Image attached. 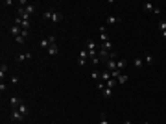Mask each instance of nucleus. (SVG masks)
<instances>
[{
	"label": "nucleus",
	"instance_id": "nucleus-23",
	"mask_svg": "<svg viewBox=\"0 0 166 124\" xmlns=\"http://www.w3.org/2000/svg\"><path fill=\"white\" fill-rule=\"evenodd\" d=\"M120 74H122V72H120L118 69H114V71L111 72V78H114V80H118V76H120Z\"/></svg>",
	"mask_w": 166,
	"mask_h": 124
},
{
	"label": "nucleus",
	"instance_id": "nucleus-8",
	"mask_svg": "<svg viewBox=\"0 0 166 124\" xmlns=\"http://www.w3.org/2000/svg\"><path fill=\"white\" fill-rule=\"evenodd\" d=\"M100 41L102 43L109 41V35H107V32H105V26H100Z\"/></svg>",
	"mask_w": 166,
	"mask_h": 124
},
{
	"label": "nucleus",
	"instance_id": "nucleus-15",
	"mask_svg": "<svg viewBox=\"0 0 166 124\" xmlns=\"http://www.w3.org/2000/svg\"><path fill=\"white\" fill-rule=\"evenodd\" d=\"M102 95H103V98H111V96H113V89L105 85V89L102 91Z\"/></svg>",
	"mask_w": 166,
	"mask_h": 124
},
{
	"label": "nucleus",
	"instance_id": "nucleus-12",
	"mask_svg": "<svg viewBox=\"0 0 166 124\" xmlns=\"http://www.w3.org/2000/svg\"><path fill=\"white\" fill-rule=\"evenodd\" d=\"M48 56H57V52H59V48H57V44H50L48 46Z\"/></svg>",
	"mask_w": 166,
	"mask_h": 124
},
{
	"label": "nucleus",
	"instance_id": "nucleus-28",
	"mask_svg": "<svg viewBox=\"0 0 166 124\" xmlns=\"http://www.w3.org/2000/svg\"><path fill=\"white\" fill-rule=\"evenodd\" d=\"M90 61H92V65H100V63H102V61H100V57H98V56H96V57H92Z\"/></svg>",
	"mask_w": 166,
	"mask_h": 124
},
{
	"label": "nucleus",
	"instance_id": "nucleus-26",
	"mask_svg": "<svg viewBox=\"0 0 166 124\" xmlns=\"http://www.w3.org/2000/svg\"><path fill=\"white\" fill-rule=\"evenodd\" d=\"M98 124H109L107 118H105V113H102V115H100V122H98Z\"/></svg>",
	"mask_w": 166,
	"mask_h": 124
},
{
	"label": "nucleus",
	"instance_id": "nucleus-5",
	"mask_svg": "<svg viewBox=\"0 0 166 124\" xmlns=\"http://www.w3.org/2000/svg\"><path fill=\"white\" fill-rule=\"evenodd\" d=\"M21 98H19V96H11V100H9V109H17V107L19 106H21Z\"/></svg>",
	"mask_w": 166,
	"mask_h": 124
},
{
	"label": "nucleus",
	"instance_id": "nucleus-13",
	"mask_svg": "<svg viewBox=\"0 0 166 124\" xmlns=\"http://www.w3.org/2000/svg\"><path fill=\"white\" fill-rule=\"evenodd\" d=\"M100 80H102V82H107V80H111V72L107 71V69L100 72Z\"/></svg>",
	"mask_w": 166,
	"mask_h": 124
},
{
	"label": "nucleus",
	"instance_id": "nucleus-27",
	"mask_svg": "<svg viewBox=\"0 0 166 124\" xmlns=\"http://www.w3.org/2000/svg\"><path fill=\"white\" fill-rule=\"evenodd\" d=\"M6 89H8V83H6V82L2 80V82H0V91L4 93V91H6Z\"/></svg>",
	"mask_w": 166,
	"mask_h": 124
},
{
	"label": "nucleus",
	"instance_id": "nucleus-21",
	"mask_svg": "<svg viewBox=\"0 0 166 124\" xmlns=\"http://www.w3.org/2000/svg\"><path fill=\"white\" fill-rule=\"evenodd\" d=\"M135 67H137V69H142V67H144V59H138V57H137V59H135Z\"/></svg>",
	"mask_w": 166,
	"mask_h": 124
},
{
	"label": "nucleus",
	"instance_id": "nucleus-16",
	"mask_svg": "<svg viewBox=\"0 0 166 124\" xmlns=\"http://www.w3.org/2000/svg\"><path fill=\"white\" fill-rule=\"evenodd\" d=\"M127 80H129V76H127V74H120L116 82L120 83V85H124V83H127Z\"/></svg>",
	"mask_w": 166,
	"mask_h": 124
},
{
	"label": "nucleus",
	"instance_id": "nucleus-22",
	"mask_svg": "<svg viewBox=\"0 0 166 124\" xmlns=\"http://www.w3.org/2000/svg\"><path fill=\"white\" fill-rule=\"evenodd\" d=\"M24 11H26L28 15H32V13L35 11V6H32V4H30V6H26V8H24Z\"/></svg>",
	"mask_w": 166,
	"mask_h": 124
},
{
	"label": "nucleus",
	"instance_id": "nucleus-14",
	"mask_svg": "<svg viewBox=\"0 0 166 124\" xmlns=\"http://www.w3.org/2000/svg\"><path fill=\"white\" fill-rule=\"evenodd\" d=\"M17 109H19V111H21V113H22V115H28V104H26V102H24V100H22V102H21V106H19V107H17Z\"/></svg>",
	"mask_w": 166,
	"mask_h": 124
},
{
	"label": "nucleus",
	"instance_id": "nucleus-32",
	"mask_svg": "<svg viewBox=\"0 0 166 124\" xmlns=\"http://www.w3.org/2000/svg\"><path fill=\"white\" fill-rule=\"evenodd\" d=\"M9 82H11V83H17V82H19V76H15V74H13V76L9 78Z\"/></svg>",
	"mask_w": 166,
	"mask_h": 124
},
{
	"label": "nucleus",
	"instance_id": "nucleus-4",
	"mask_svg": "<svg viewBox=\"0 0 166 124\" xmlns=\"http://www.w3.org/2000/svg\"><path fill=\"white\" fill-rule=\"evenodd\" d=\"M41 48H48L50 44H55V35H50L48 39H41Z\"/></svg>",
	"mask_w": 166,
	"mask_h": 124
},
{
	"label": "nucleus",
	"instance_id": "nucleus-11",
	"mask_svg": "<svg viewBox=\"0 0 166 124\" xmlns=\"http://www.w3.org/2000/svg\"><path fill=\"white\" fill-rule=\"evenodd\" d=\"M125 67H127V59H116V69H118V71L120 72H122V69H125Z\"/></svg>",
	"mask_w": 166,
	"mask_h": 124
},
{
	"label": "nucleus",
	"instance_id": "nucleus-17",
	"mask_svg": "<svg viewBox=\"0 0 166 124\" xmlns=\"http://www.w3.org/2000/svg\"><path fill=\"white\" fill-rule=\"evenodd\" d=\"M159 28H160V33H163V37L166 39V21H160V22H159Z\"/></svg>",
	"mask_w": 166,
	"mask_h": 124
},
{
	"label": "nucleus",
	"instance_id": "nucleus-31",
	"mask_svg": "<svg viewBox=\"0 0 166 124\" xmlns=\"http://www.w3.org/2000/svg\"><path fill=\"white\" fill-rule=\"evenodd\" d=\"M92 80H98L100 82V72H96V71L92 72Z\"/></svg>",
	"mask_w": 166,
	"mask_h": 124
},
{
	"label": "nucleus",
	"instance_id": "nucleus-29",
	"mask_svg": "<svg viewBox=\"0 0 166 124\" xmlns=\"http://www.w3.org/2000/svg\"><path fill=\"white\" fill-rule=\"evenodd\" d=\"M98 89H100V91H103V89H105V82L100 80V82H98Z\"/></svg>",
	"mask_w": 166,
	"mask_h": 124
},
{
	"label": "nucleus",
	"instance_id": "nucleus-3",
	"mask_svg": "<svg viewBox=\"0 0 166 124\" xmlns=\"http://www.w3.org/2000/svg\"><path fill=\"white\" fill-rule=\"evenodd\" d=\"M87 59H90L89 57V50L85 48V50H79V65H87Z\"/></svg>",
	"mask_w": 166,
	"mask_h": 124
},
{
	"label": "nucleus",
	"instance_id": "nucleus-34",
	"mask_svg": "<svg viewBox=\"0 0 166 124\" xmlns=\"http://www.w3.org/2000/svg\"><path fill=\"white\" fill-rule=\"evenodd\" d=\"M142 124H149V122H142Z\"/></svg>",
	"mask_w": 166,
	"mask_h": 124
},
{
	"label": "nucleus",
	"instance_id": "nucleus-7",
	"mask_svg": "<svg viewBox=\"0 0 166 124\" xmlns=\"http://www.w3.org/2000/svg\"><path fill=\"white\" fill-rule=\"evenodd\" d=\"M9 32H11L15 37H19V35H21V32H22V28L17 26V24H11V26H9Z\"/></svg>",
	"mask_w": 166,
	"mask_h": 124
},
{
	"label": "nucleus",
	"instance_id": "nucleus-25",
	"mask_svg": "<svg viewBox=\"0 0 166 124\" xmlns=\"http://www.w3.org/2000/svg\"><path fill=\"white\" fill-rule=\"evenodd\" d=\"M153 59H155V57L152 56V54H148V56L144 57V63H153Z\"/></svg>",
	"mask_w": 166,
	"mask_h": 124
},
{
	"label": "nucleus",
	"instance_id": "nucleus-10",
	"mask_svg": "<svg viewBox=\"0 0 166 124\" xmlns=\"http://www.w3.org/2000/svg\"><path fill=\"white\" fill-rule=\"evenodd\" d=\"M114 69H116V57H111L109 61H107V71H109V72H113Z\"/></svg>",
	"mask_w": 166,
	"mask_h": 124
},
{
	"label": "nucleus",
	"instance_id": "nucleus-19",
	"mask_svg": "<svg viewBox=\"0 0 166 124\" xmlns=\"http://www.w3.org/2000/svg\"><path fill=\"white\" fill-rule=\"evenodd\" d=\"M116 80H114V78H111V80H107V82H105V85H107V87H111V89H114V87H116Z\"/></svg>",
	"mask_w": 166,
	"mask_h": 124
},
{
	"label": "nucleus",
	"instance_id": "nucleus-18",
	"mask_svg": "<svg viewBox=\"0 0 166 124\" xmlns=\"http://www.w3.org/2000/svg\"><path fill=\"white\" fill-rule=\"evenodd\" d=\"M120 21V19L116 17V15H109V17H107V24H116Z\"/></svg>",
	"mask_w": 166,
	"mask_h": 124
},
{
	"label": "nucleus",
	"instance_id": "nucleus-1",
	"mask_svg": "<svg viewBox=\"0 0 166 124\" xmlns=\"http://www.w3.org/2000/svg\"><path fill=\"white\" fill-rule=\"evenodd\" d=\"M43 19H44V21H52V22H59V21H61V13L48 9V11L43 13Z\"/></svg>",
	"mask_w": 166,
	"mask_h": 124
},
{
	"label": "nucleus",
	"instance_id": "nucleus-9",
	"mask_svg": "<svg viewBox=\"0 0 166 124\" xmlns=\"http://www.w3.org/2000/svg\"><path fill=\"white\" fill-rule=\"evenodd\" d=\"M32 57V54L30 52H22V54H17V61L19 63H22V61H26V59Z\"/></svg>",
	"mask_w": 166,
	"mask_h": 124
},
{
	"label": "nucleus",
	"instance_id": "nucleus-6",
	"mask_svg": "<svg viewBox=\"0 0 166 124\" xmlns=\"http://www.w3.org/2000/svg\"><path fill=\"white\" fill-rule=\"evenodd\" d=\"M142 9L144 11H152V13H160V9H157V8H153L149 2H146V4H142Z\"/></svg>",
	"mask_w": 166,
	"mask_h": 124
},
{
	"label": "nucleus",
	"instance_id": "nucleus-2",
	"mask_svg": "<svg viewBox=\"0 0 166 124\" xmlns=\"http://www.w3.org/2000/svg\"><path fill=\"white\" fill-rule=\"evenodd\" d=\"M9 117H11V121H19V122H21V121H24V117H26V115H22L19 109H11V111H9Z\"/></svg>",
	"mask_w": 166,
	"mask_h": 124
},
{
	"label": "nucleus",
	"instance_id": "nucleus-24",
	"mask_svg": "<svg viewBox=\"0 0 166 124\" xmlns=\"http://www.w3.org/2000/svg\"><path fill=\"white\" fill-rule=\"evenodd\" d=\"M15 41H17L19 44H24V43H26V37H22V35H19V37H15Z\"/></svg>",
	"mask_w": 166,
	"mask_h": 124
},
{
	"label": "nucleus",
	"instance_id": "nucleus-30",
	"mask_svg": "<svg viewBox=\"0 0 166 124\" xmlns=\"http://www.w3.org/2000/svg\"><path fill=\"white\" fill-rule=\"evenodd\" d=\"M21 35L28 39V35H30V30H22V32H21Z\"/></svg>",
	"mask_w": 166,
	"mask_h": 124
},
{
	"label": "nucleus",
	"instance_id": "nucleus-33",
	"mask_svg": "<svg viewBox=\"0 0 166 124\" xmlns=\"http://www.w3.org/2000/svg\"><path fill=\"white\" fill-rule=\"evenodd\" d=\"M124 124H133V122H131V121H125V122H124Z\"/></svg>",
	"mask_w": 166,
	"mask_h": 124
},
{
	"label": "nucleus",
	"instance_id": "nucleus-20",
	"mask_svg": "<svg viewBox=\"0 0 166 124\" xmlns=\"http://www.w3.org/2000/svg\"><path fill=\"white\" fill-rule=\"evenodd\" d=\"M8 72V65H6V63H2V67H0V78H2V80H4V74H6Z\"/></svg>",
	"mask_w": 166,
	"mask_h": 124
}]
</instances>
